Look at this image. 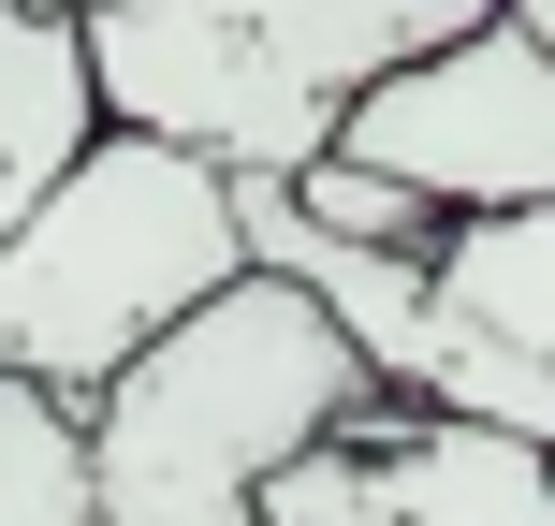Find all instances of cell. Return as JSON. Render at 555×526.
Listing matches in <instances>:
<instances>
[{"label":"cell","mask_w":555,"mask_h":526,"mask_svg":"<svg viewBox=\"0 0 555 526\" xmlns=\"http://www.w3.org/2000/svg\"><path fill=\"white\" fill-rule=\"evenodd\" d=\"M336 162L395 176V191L439 205L453 234L527 220V205H555V59L512 15H482L468 44H439V59H410V74L365 88V103L336 117Z\"/></svg>","instance_id":"cell-4"},{"label":"cell","mask_w":555,"mask_h":526,"mask_svg":"<svg viewBox=\"0 0 555 526\" xmlns=\"http://www.w3.org/2000/svg\"><path fill=\"white\" fill-rule=\"evenodd\" d=\"M395 395L365 381V351L293 293V278H234L176 336H146L103 395L74 410L88 526H263L278 469L365 439Z\"/></svg>","instance_id":"cell-1"},{"label":"cell","mask_w":555,"mask_h":526,"mask_svg":"<svg viewBox=\"0 0 555 526\" xmlns=\"http://www.w3.org/2000/svg\"><path fill=\"white\" fill-rule=\"evenodd\" d=\"M512 29L555 59V0H498ZM439 293L468 307V322H498L512 351H541L555 365V205H527V220H482V234H453L439 249Z\"/></svg>","instance_id":"cell-6"},{"label":"cell","mask_w":555,"mask_h":526,"mask_svg":"<svg viewBox=\"0 0 555 526\" xmlns=\"http://www.w3.org/2000/svg\"><path fill=\"white\" fill-rule=\"evenodd\" d=\"M351 526H555V469L482 424L380 410L351 439Z\"/></svg>","instance_id":"cell-5"},{"label":"cell","mask_w":555,"mask_h":526,"mask_svg":"<svg viewBox=\"0 0 555 526\" xmlns=\"http://www.w3.org/2000/svg\"><path fill=\"white\" fill-rule=\"evenodd\" d=\"M278 191H293V205H307V234H336V249H410V264H439V249H453V220H439V205H410L395 176L336 162V146H322L307 176H278Z\"/></svg>","instance_id":"cell-7"},{"label":"cell","mask_w":555,"mask_h":526,"mask_svg":"<svg viewBox=\"0 0 555 526\" xmlns=\"http://www.w3.org/2000/svg\"><path fill=\"white\" fill-rule=\"evenodd\" d=\"M234 278H249L234 176L103 117V132L44 176V205L0 234V381L44 395V410H88L146 336H176L205 293H234Z\"/></svg>","instance_id":"cell-3"},{"label":"cell","mask_w":555,"mask_h":526,"mask_svg":"<svg viewBox=\"0 0 555 526\" xmlns=\"http://www.w3.org/2000/svg\"><path fill=\"white\" fill-rule=\"evenodd\" d=\"M0 526H88V469H74V410L0 381Z\"/></svg>","instance_id":"cell-8"},{"label":"cell","mask_w":555,"mask_h":526,"mask_svg":"<svg viewBox=\"0 0 555 526\" xmlns=\"http://www.w3.org/2000/svg\"><path fill=\"white\" fill-rule=\"evenodd\" d=\"M498 0H103L74 29L117 132H162L220 176H307L380 74L468 44Z\"/></svg>","instance_id":"cell-2"}]
</instances>
